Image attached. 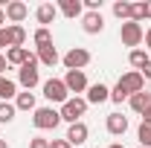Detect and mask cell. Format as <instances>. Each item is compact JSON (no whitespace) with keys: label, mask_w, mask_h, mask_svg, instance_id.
<instances>
[{"label":"cell","mask_w":151,"mask_h":148,"mask_svg":"<svg viewBox=\"0 0 151 148\" xmlns=\"http://www.w3.org/2000/svg\"><path fill=\"white\" fill-rule=\"evenodd\" d=\"M61 122H70V125H76V122H81V116L87 113V99H81V96H73V99H67L64 105H61Z\"/></svg>","instance_id":"cell-1"},{"label":"cell","mask_w":151,"mask_h":148,"mask_svg":"<svg viewBox=\"0 0 151 148\" xmlns=\"http://www.w3.org/2000/svg\"><path fill=\"white\" fill-rule=\"evenodd\" d=\"M32 125H35L38 131H55L58 125H61V113H58L55 108H35Z\"/></svg>","instance_id":"cell-2"},{"label":"cell","mask_w":151,"mask_h":148,"mask_svg":"<svg viewBox=\"0 0 151 148\" xmlns=\"http://www.w3.org/2000/svg\"><path fill=\"white\" fill-rule=\"evenodd\" d=\"M119 38H122L125 47L139 50V44H142V38H145V29H142V23H137V20H125V23L119 26Z\"/></svg>","instance_id":"cell-3"},{"label":"cell","mask_w":151,"mask_h":148,"mask_svg":"<svg viewBox=\"0 0 151 148\" xmlns=\"http://www.w3.org/2000/svg\"><path fill=\"white\" fill-rule=\"evenodd\" d=\"M18 81L23 84V90L38 87V81H41V75H38V55H29V61L18 70Z\"/></svg>","instance_id":"cell-4"},{"label":"cell","mask_w":151,"mask_h":148,"mask_svg":"<svg viewBox=\"0 0 151 148\" xmlns=\"http://www.w3.org/2000/svg\"><path fill=\"white\" fill-rule=\"evenodd\" d=\"M44 96H47V102L64 105V102L70 99V90L64 87V78H47V81H44Z\"/></svg>","instance_id":"cell-5"},{"label":"cell","mask_w":151,"mask_h":148,"mask_svg":"<svg viewBox=\"0 0 151 148\" xmlns=\"http://www.w3.org/2000/svg\"><path fill=\"white\" fill-rule=\"evenodd\" d=\"M116 87H122V90L128 93V99H131L134 93H142L145 90V78L137 73V70H131V73L119 75V81H116Z\"/></svg>","instance_id":"cell-6"},{"label":"cell","mask_w":151,"mask_h":148,"mask_svg":"<svg viewBox=\"0 0 151 148\" xmlns=\"http://www.w3.org/2000/svg\"><path fill=\"white\" fill-rule=\"evenodd\" d=\"M61 61H64V67H67V70H84V67L90 64V52H87L84 47H73V50L61 58Z\"/></svg>","instance_id":"cell-7"},{"label":"cell","mask_w":151,"mask_h":148,"mask_svg":"<svg viewBox=\"0 0 151 148\" xmlns=\"http://www.w3.org/2000/svg\"><path fill=\"white\" fill-rule=\"evenodd\" d=\"M64 87H67L70 93H84L87 87H90L84 70H67V73H64Z\"/></svg>","instance_id":"cell-8"},{"label":"cell","mask_w":151,"mask_h":148,"mask_svg":"<svg viewBox=\"0 0 151 148\" xmlns=\"http://www.w3.org/2000/svg\"><path fill=\"white\" fill-rule=\"evenodd\" d=\"M81 29H84L87 35H99V32L105 29L102 12H87V15H81Z\"/></svg>","instance_id":"cell-9"},{"label":"cell","mask_w":151,"mask_h":148,"mask_svg":"<svg viewBox=\"0 0 151 148\" xmlns=\"http://www.w3.org/2000/svg\"><path fill=\"white\" fill-rule=\"evenodd\" d=\"M3 32H6V44H9V50L26 44V29H23L20 23H9V26H3Z\"/></svg>","instance_id":"cell-10"},{"label":"cell","mask_w":151,"mask_h":148,"mask_svg":"<svg viewBox=\"0 0 151 148\" xmlns=\"http://www.w3.org/2000/svg\"><path fill=\"white\" fill-rule=\"evenodd\" d=\"M87 137H90V131H87V125H84V122H76V125H70V128H67V142H70L73 148L84 145V142H87Z\"/></svg>","instance_id":"cell-11"},{"label":"cell","mask_w":151,"mask_h":148,"mask_svg":"<svg viewBox=\"0 0 151 148\" xmlns=\"http://www.w3.org/2000/svg\"><path fill=\"white\" fill-rule=\"evenodd\" d=\"M26 15H29V6H26V3H20V0H12V3H6V20H12V23H20Z\"/></svg>","instance_id":"cell-12"},{"label":"cell","mask_w":151,"mask_h":148,"mask_svg":"<svg viewBox=\"0 0 151 148\" xmlns=\"http://www.w3.org/2000/svg\"><path fill=\"white\" fill-rule=\"evenodd\" d=\"M105 128H108V134H113V137H122V134L128 131V119H125L122 113H108Z\"/></svg>","instance_id":"cell-13"},{"label":"cell","mask_w":151,"mask_h":148,"mask_svg":"<svg viewBox=\"0 0 151 148\" xmlns=\"http://www.w3.org/2000/svg\"><path fill=\"white\" fill-rule=\"evenodd\" d=\"M111 99V90L102 84V81H96L87 87V105H102V102H108Z\"/></svg>","instance_id":"cell-14"},{"label":"cell","mask_w":151,"mask_h":148,"mask_svg":"<svg viewBox=\"0 0 151 148\" xmlns=\"http://www.w3.org/2000/svg\"><path fill=\"white\" fill-rule=\"evenodd\" d=\"M61 55H58V50L52 44H44V47H38V64H47V67H55Z\"/></svg>","instance_id":"cell-15"},{"label":"cell","mask_w":151,"mask_h":148,"mask_svg":"<svg viewBox=\"0 0 151 148\" xmlns=\"http://www.w3.org/2000/svg\"><path fill=\"white\" fill-rule=\"evenodd\" d=\"M58 12H61L64 18H81V15H84V3H81V0H61V3H58Z\"/></svg>","instance_id":"cell-16"},{"label":"cell","mask_w":151,"mask_h":148,"mask_svg":"<svg viewBox=\"0 0 151 148\" xmlns=\"http://www.w3.org/2000/svg\"><path fill=\"white\" fill-rule=\"evenodd\" d=\"M128 105H131V111H134V113H139V116H142V113L151 108V93H148V90L134 93L131 99H128Z\"/></svg>","instance_id":"cell-17"},{"label":"cell","mask_w":151,"mask_h":148,"mask_svg":"<svg viewBox=\"0 0 151 148\" xmlns=\"http://www.w3.org/2000/svg\"><path fill=\"white\" fill-rule=\"evenodd\" d=\"M55 15H58V9L52 6V3H41V6H38V12H35L38 23H41L44 29H47V26H50V23L55 20Z\"/></svg>","instance_id":"cell-18"},{"label":"cell","mask_w":151,"mask_h":148,"mask_svg":"<svg viewBox=\"0 0 151 148\" xmlns=\"http://www.w3.org/2000/svg\"><path fill=\"white\" fill-rule=\"evenodd\" d=\"M29 55H32V52H29L26 47H12V50L6 52V61H9V64H18V67H23V64L29 61Z\"/></svg>","instance_id":"cell-19"},{"label":"cell","mask_w":151,"mask_h":148,"mask_svg":"<svg viewBox=\"0 0 151 148\" xmlns=\"http://www.w3.org/2000/svg\"><path fill=\"white\" fill-rule=\"evenodd\" d=\"M15 96H18V84H15L12 78L0 75V99H3V102H9V99H15Z\"/></svg>","instance_id":"cell-20"},{"label":"cell","mask_w":151,"mask_h":148,"mask_svg":"<svg viewBox=\"0 0 151 148\" xmlns=\"http://www.w3.org/2000/svg\"><path fill=\"white\" fill-rule=\"evenodd\" d=\"M15 108H18V111H35V93L32 90L18 93V96H15Z\"/></svg>","instance_id":"cell-21"},{"label":"cell","mask_w":151,"mask_h":148,"mask_svg":"<svg viewBox=\"0 0 151 148\" xmlns=\"http://www.w3.org/2000/svg\"><path fill=\"white\" fill-rule=\"evenodd\" d=\"M145 18H151V0L148 3H134L131 6V20H145Z\"/></svg>","instance_id":"cell-22"},{"label":"cell","mask_w":151,"mask_h":148,"mask_svg":"<svg viewBox=\"0 0 151 148\" xmlns=\"http://www.w3.org/2000/svg\"><path fill=\"white\" fill-rule=\"evenodd\" d=\"M128 61H131V67H137V73H139V70L148 64V55H145V50H131Z\"/></svg>","instance_id":"cell-23"},{"label":"cell","mask_w":151,"mask_h":148,"mask_svg":"<svg viewBox=\"0 0 151 148\" xmlns=\"http://www.w3.org/2000/svg\"><path fill=\"white\" fill-rule=\"evenodd\" d=\"M131 6H134V3H125V0H116V3H113V15H116L119 20H131Z\"/></svg>","instance_id":"cell-24"},{"label":"cell","mask_w":151,"mask_h":148,"mask_svg":"<svg viewBox=\"0 0 151 148\" xmlns=\"http://www.w3.org/2000/svg\"><path fill=\"white\" fill-rule=\"evenodd\" d=\"M137 139H139V148H151V122H142L139 125Z\"/></svg>","instance_id":"cell-25"},{"label":"cell","mask_w":151,"mask_h":148,"mask_svg":"<svg viewBox=\"0 0 151 148\" xmlns=\"http://www.w3.org/2000/svg\"><path fill=\"white\" fill-rule=\"evenodd\" d=\"M15 113H18V108L12 102H0V122H12Z\"/></svg>","instance_id":"cell-26"},{"label":"cell","mask_w":151,"mask_h":148,"mask_svg":"<svg viewBox=\"0 0 151 148\" xmlns=\"http://www.w3.org/2000/svg\"><path fill=\"white\" fill-rule=\"evenodd\" d=\"M35 44H38V47L52 44V32H50V29H44V26H41V29H35Z\"/></svg>","instance_id":"cell-27"},{"label":"cell","mask_w":151,"mask_h":148,"mask_svg":"<svg viewBox=\"0 0 151 148\" xmlns=\"http://www.w3.org/2000/svg\"><path fill=\"white\" fill-rule=\"evenodd\" d=\"M111 99H113V102H116V105H122V102L128 99V93L122 90V87H113V90H111Z\"/></svg>","instance_id":"cell-28"},{"label":"cell","mask_w":151,"mask_h":148,"mask_svg":"<svg viewBox=\"0 0 151 148\" xmlns=\"http://www.w3.org/2000/svg\"><path fill=\"white\" fill-rule=\"evenodd\" d=\"M29 148H50V139H44V137H32V139H29Z\"/></svg>","instance_id":"cell-29"},{"label":"cell","mask_w":151,"mask_h":148,"mask_svg":"<svg viewBox=\"0 0 151 148\" xmlns=\"http://www.w3.org/2000/svg\"><path fill=\"white\" fill-rule=\"evenodd\" d=\"M87 12H102V0H84Z\"/></svg>","instance_id":"cell-30"},{"label":"cell","mask_w":151,"mask_h":148,"mask_svg":"<svg viewBox=\"0 0 151 148\" xmlns=\"http://www.w3.org/2000/svg\"><path fill=\"white\" fill-rule=\"evenodd\" d=\"M50 148H73L67 139H50Z\"/></svg>","instance_id":"cell-31"},{"label":"cell","mask_w":151,"mask_h":148,"mask_svg":"<svg viewBox=\"0 0 151 148\" xmlns=\"http://www.w3.org/2000/svg\"><path fill=\"white\" fill-rule=\"evenodd\" d=\"M139 75H142V78H151V61L142 67V70H139Z\"/></svg>","instance_id":"cell-32"},{"label":"cell","mask_w":151,"mask_h":148,"mask_svg":"<svg viewBox=\"0 0 151 148\" xmlns=\"http://www.w3.org/2000/svg\"><path fill=\"white\" fill-rule=\"evenodd\" d=\"M6 67H9V61H6V55H0V75H6Z\"/></svg>","instance_id":"cell-33"},{"label":"cell","mask_w":151,"mask_h":148,"mask_svg":"<svg viewBox=\"0 0 151 148\" xmlns=\"http://www.w3.org/2000/svg\"><path fill=\"white\" fill-rule=\"evenodd\" d=\"M142 41H145V47H148V50H151V26H148V29H145V38H142Z\"/></svg>","instance_id":"cell-34"},{"label":"cell","mask_w":151,"mask_h":148,"mask_svg":"<svg viewBox=\"0 0 151 148\" xmlns=\"http://www.w3.org/2000/svg\"><path fill=\"white\" fill-rule=\"evenodd\" d=\"M3 47H9V44H6V32L0 29V50H3Z\"/></svg>","instance_id":"cell-35"},{"label":"cell","mask_w":151,"mask_h":148,"mask_svg":"<svg viewBox=\"0 0 151 148\" xmlns=\"http://www.w3.org/2000/svg\"><path fill=\"white\" fill-rule=\"evenodd\" d=\"M3 23H6V9L0 6V29H3Z\"/></svg>","instance_id":"cell-36"},{"label":"cell","mask_w":151,"mask_h":148,"mask_svg":"<svg viewBox=\"0 0 151 148\" xmlns=\"http://www.w3.org/2000/svg\"><path fill=\"white\" fill-rule=\"evenodd\" d=\"M142 122H151V108H148L145 113H142Z\"/></svg>","instance_id":"cell-37"},{"label":"cell","mask_w":151,"mask_h":148,"mask_svg":"<svg viewBox=\"0 0 151 148\" xmlns=\"http://www.w3.org/2000/svg\"><path fill=\"white\" fill-rule=\"evenodd\" d=\"M0 148H9V142H6V139H0Z\"/></svg>","instance_id":"cell-38"},{"label":"cell","mask_w":151,"mask_h":148,"mask_svg":"<svg viewBox=\"0 0 151 148\" xmlns=\"http://www.w3.org/2000/svg\"><path fill=\"white\" fill-rule=\"evenodd\" d=\"M111 148H125V145H122V142H113V145Z\"/></svg>","instance_id":"cell-39"}]
</instances>
